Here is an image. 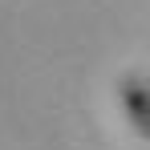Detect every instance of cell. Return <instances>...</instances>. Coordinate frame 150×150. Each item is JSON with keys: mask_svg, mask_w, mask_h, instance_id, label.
I'll return each instance as SVG.
<instances>
[{"mask_svg": "<svg viewBox=\"0 0 150 150\" xmlns=\"http://www.w3.org/2000/svg\"><path fill=\"white\" fill-rule=\"evenodd\" d=\"M122 105L130 114V122H134V130L142 138H150V81L146 77H138V73L122 77Z\"/></svg>", "mask_w": 150, "mask_h": 150, "instance_id": "6da1fadb", "label": "cell"}]
</instances>
